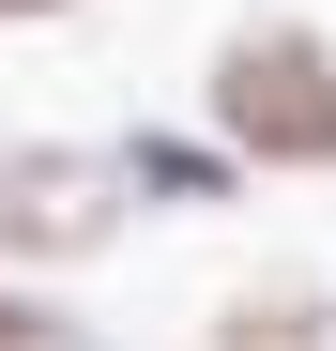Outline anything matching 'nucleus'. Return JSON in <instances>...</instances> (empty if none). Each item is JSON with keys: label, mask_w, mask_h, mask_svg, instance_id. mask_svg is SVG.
Instances as JSON below:
<instances>
[{"label": "nucleus", "mask_w": 336, "mask_h": 351, "mask_svg": "<svg viewBox=\"0 0 336 351\" xmlns=\"http://www.w3.org/2000/svg\"><path fill=\"white\" fill-rule=\"evenodd\" d=\"M214 138L245 168H336V46L306 16H245L214 46Z\"/></svg>", "instance_id": "obj_1"}, {"label": "nucleus", "mask_w": 336, "mask_h": 351, "mask_svg": "<svg viewBox=\"0 0 336 351\" xmlns=\"http://www.w3.org/2000/svg\"><path fill=\"white\" fill-rule=\"evenodd\" d=\"M123 153H0V245L16 260H92L123 229Z\"/></svg>", "instance_id": "obj_2"}, {"label": "nucleus", "mask_w": 336, "mask_h": 351, "mask_svg": "<svg viewBox=\"0 0 336 351\" xmlns=\"http://www.w3.org/2000/svg\"><path fill=\"white\" fill-rule=\"evenodd\" d=\"M214 351H336V321L306 306V290H245V306L214 321Z\"/></svg>", "instance_id": "obj_3"}, {"label": "nucleus", "mask_w": 336, "mask_h": 351, "mask_svg": "<svg viewBox=\"0 0 336 351\" xmlns=\"http://www.w3.org/2000/svg\"><path fill=\"white\" fill-rule=\"evenodd\" d=\"M123 184H153V199H214V184H230V153H199V138H123Z\"/></svg>", "instance_id": "obj_4"}, {"label": "nucleus", "mask_w": 336, "mask_h": 351, "mask_svg": "<svg viewBox=\"0 0 336 351\" xmlns=\"http://www.w3.org/2000/svg\"><path fill=\"white\" fill-rule=\"evenodd\" d=\"M0 351H92V336H77V321H46L31 290H0Z\"/></svg>", "instance_id": "obj_5"}, {"label": "nucleus", "mask_w": 336, "mask_h": 351, "mask_svg": "<svg viewBox=\"0 0 336 351\" xmlns=\"http://www.w3.org/2000/svg\"><path fill=\"white\" fill-rule=\"evenodd\" d=\"M31 16H62V0H0V31H31Z\"/></svg>", "instance_id": "obj_6"}, {"label": "nucleus", "mask_w": 336, "mask_h": 351, "mask_svg": "<svg viewBox=\"0 0 336 351\" xmlns=\"http://www.w3.org/2000/svg\"><path fill=\"white\" fill-rule=\"evenodd\" d=\"M0 153H16V138H0Z\"/></svg>", "instance_id": "obj_7"}]
</instances>
